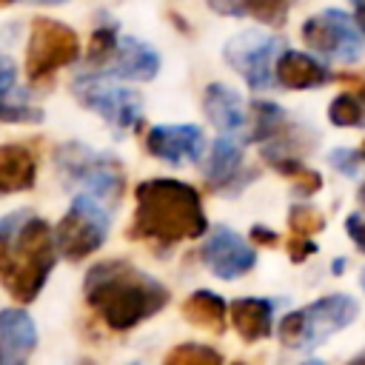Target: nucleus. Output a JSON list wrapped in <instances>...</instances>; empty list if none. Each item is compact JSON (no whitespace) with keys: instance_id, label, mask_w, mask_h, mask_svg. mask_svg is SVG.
<instances>
[{"instance_id":"f257e3e1","label":"nucleus","mask_w":365,"mask_h":365,"mask_svg":"<svg viewBox=\"0 0 365 365\" xmlns=\"http://www.w3.org/2000/svg\"><path fill=\"white\" fill-rule=\"evenodd\" d=\"M88 308L111 328L128 331L168 302V288L125 259H103L88 268L83 279Z\"/></svg>"},{"instance_id":"f03ea898","label":"nucleus","mask_w":365,"mask_h":365,"mask_svg":"<svg viewBox=\"0 0 365 365\" xmlns=\"http://www.w3.org/2000/svg\"><path fill=\"white\" fill-rule=\"evenodd\" d=\"M137 208L131 217L128 237L151 240L160 245H174L182 240H197L208 231L200 191L182 180L151 177L134 191Z\"/></svg>"},{"instance_id":"7ed1b4c3","label":"nucleus","mask_w":365,"mask_h":365,"mask_svg":"<svg viewBox=\"0 0 365 365\" xmlns=\"http://www.w3.org/2000/svg\"><path fill=\"white\" fill-rule=\"evenodd\" d=\"M54 268V237L51 225L40 217L26 220L17 234H11L6 251L0 254L3 288L17 302H34Z\"/></svg>"},{"instance_id":"20e7f679","label":"nucleus","mask_w":365,"mask_h":365,"mask_svg":"<svg viewBox=\"0 0 365 365\" xmlns=\"http://www.w3.org/2000/svg\"><path fill=\"white\" fill-rule=\"evenodd\" d=\"M356 317V302L345 294H328L299 311L285 314V319L279 322L277 334L279 342L285 348H314L322 345L328 336H334L336 331L348 328Z\"/></svg>"},{"instance_id":"39448f33","label":"nucleus","mask_w":365,"mask_h":365,"mask_svg":"<svg viewBox=\"0 0 365 365\" xmlns=\"http://www.w3.org/2000/svg\"><path fill=\"white\" fill-rule=\"evenodd\" d=\"M54 165L66 180V185H80L86 188V194H94L97 200L117 202L123 194L125 174L117 157L111 154L94 151L80 143H68L54 154Z\"/></svg>"},{"instance_id":"423d86ee","label":"nucleus","mask_w":365,"mask_h":365,"mask_svg":"<svg viewBox=\"0 0 365 365\" xmlns=\"http://www.w3.org/2000/svg\"><path fill=\"white\" fill-rule=\"evenodd\" d=\"M106 234H108V211L100 205L94 194H80L63 214L60 225L54 228V248L66 259L80 262L106 242Z\"/></svg>"},{"instance_id":"0eeeda50","label":"nucleus","mask_w":365,"mask_h":365,"mask_svg":"<svg viewBox=\"0 0 365 365\" xmlns=\"http://www.w3.org/2000/svg\"><path fill=\"white\" fill-rule=\"evenodd\" d=\"M80 54V40L77 34L51 17H37L29 31V46H26V77L31 83L48 80L54 71L63 66L74 63Z\"/></svg>"},{"instance_id":"6e6552de","label":"nucleus","mask_w":365,"mask_h":365,"mask_svg":"<svg viewBox=\"0 0 365 365\" xmlns=\"http://www.w3.org/2000/svg\"><path fill=\"white\" fill-rule=\"evenodd\" d=\"M279 51H282L279 37L251 29L231 37L222 48V57L251 88H268L274 80V63Z\"/></svg>"},{"instance_id":"1a4fd4ad","label":"nucleus","mask_w":365,"mask_h":365,"mask_svg":"<svg viewBox=\"0 0 365 365\" xmlns=\"http://www.w3.org/2000/svg\"><path fill=\"white\" fill-rule=\"evenodd\" d=\"M74 97L88 111H97L106 123L117 128H134L140 125L143 114V97L125 86H114L106 77H77L74 80Z\"/></svg>"},{"instance_id":"9d476101","label":"nucleus","mask_w":365,"mask_h":365,"mask_svg":"<svg viewBox=\"0 0 365 365\" xmlns=\"http://www.w3.org/2000/svg\"><path fill=\"white\" fill-rule=\"evenodd\" d=\"M302 40L314 51L339 60L354 63L362 54V37L354 29V20L339 9H325L302 23Z\"/></svg>"},{"instance_id":"9b49d317","label":"nucleus","mask_w":365,"mask_h":365,"mask_svg":"<svg viewBox=\"0 0 365 365\" xmlns=\"http://www.w3.org/2000/svg\"><path fill=\"white\" fill-rule=\"evenodd\" d=\"M200 257L220 279H237L257 265V251L231 228H214Z\"/></svg>"},{"instance_id":"f8f14e48","label":"nucleus","mask_w":365,"mask_h":365,"mask_svg":"<svg viewBox=\"0 0 365 365\" xmlns=\"http://www.w3.org/2000/svg\"><path fill=\"white\" fill-rule=\"evenodd\" d=\"M205 145V137L197 125H157L145 134V148L157 160H165L171 165H182L191 160H200Z\"/></svg>"},{"instance_id":"ddd939ff","label":"nucleus","mask_w":365,"mask_h":365,"mask_svg":"<svg viewBox=\"0 0 365 365\" xmlns=\"http://www.w3.org/2000/svg\"><path fill=\"white\" fill-rule=\"evenodd\" d=\"M37 345V328L23 308L0 311V365H20Z\"/></svg>"},{"instance_id":"4468645a","label":"nucleus","mask_w":365,"mask_h":365,"mask_svg":"<svg viewBox=\"0 0 365 365\" xmlns=\"http://www.w3.org/2000/svg\"><path fill=\"white\" fill-rule=\"evenodd\" d=\"M274 80H277L279 86H285V88L299 91V88H317V86H325V83L331 80V71H328L319 60H314V57H308V54H302V51H291V48H285V51L277 54V63H274Z\"/></svg>"},{"instance_id":"2eb2a0df","label":"nucleus","mask_w":365,"mask_h":365,"mask_svg":"<svg viewBox=\"0 0 365 365\" xmlns=\"http://www.w3.org/2000/svg\"><path fill=\"white\" fill-rule=\"evenodd\" d=\"M111 71L114 77H123V80H134V83H145V80H154L157 71H160V57L157 51L148 46V43H140V40H131V37H123L111 54Z\"/></svg>"},{"instance_id":"dca6fc26","label":"nucleus","mask_w":365,"mask_h":365,"mask_svg":"<svg viewBox=\"0 0 365 365\" xmlns=\"http://www.w3.org/2000/svg\"><path fill=\"white\" fill-rule=\"evenodd\" d=\"M254 177L242 174V151L231 137H220L211 145V154L205 160V180L214 191H231V185H245L242 180Z\"/></svg>"},{"instance_id":"f3484780","label":"nucleus","mask_w":365,"mask_h":365,"mask_svg":"<svg viewBox=\"0 0 365 365\" xmlns=\"http://www.w3.org/2000/svg\"><path fill=\"white\" fill-rule=\"evenodd\" d=\"M37 180V160L29 145H0V197L29 191Z\"/></svg>"},{"instance_id":"a211bd4d","label":"nucleus","mask_w":365,"mask_h":365,"mask_svg":"<svg viewBox=\"0 0 365 365\" xmlns=\"http://www.w3.org/2000/svg\"><path fill=\"white\" fill-rule=\"evenodd\" d=\"M202 108L211 120L214 128H220L222 134H234L245 125V108L242 100L234 88L222 86V83H211L202 94Z\"/></svg>"},{"instance_id":"6ab92c4d","label":"nucleus","mask_w":365,"mask_h":365,"mask_svg":"<svg viewBox=\"0 0 365 365\" xmlns=\"http://www.w3.org/2000/svg\"><path fill=\"white\" fill-rule=\"evenodd\" d=\"M228 314H231L234 331H237L245 342H257V339H265V336L271 334L274 305H271L268 299H259V297L234 299V302L228 305Z\"/></svg>"},{"instance_id":"aec40b11","label":"nucleus","mask_w":365,"mask_h":365,"mask_svg":"<svg viewBox=\"0 0 365 365\" xmlns=\"http://www.w3.org/2000/svg\"><path fill=\"white\" fill-rule=\"evenodd\" d=\"M43 111L17 97V68L0 54V123H40Z\"/></svg>"},{"instance_id":"412c9836","label":"nucleus","mask_w":365,"mask_h":365,"mask_svg":"<svg viewBox=\"0 0 365 365\" xmlns=\"http://www.w3.org/2000/svg\"><path fill=\"white\" fill-rule=\"evenodd\" d=\"M182 317L191 325H197V328H205L211 334H222L225 331V322H228L225 319L228 317V305H225V299L220 294L200 288V291H194L182 302Z\"/></svg>"},{"instance_id":"4be33fe9","label":"nucleus","mask_w":365,"mask_h":365,"mask_svg":"<svg viewBox=\"0 0 365 365\" xmlns=\"http://www.w3.org/2000/svg\"><path fill=\"white\" fill-rule=\"evenodd\" d=\"M262 157L268 160V165H271L277 174L288 177L299 194L311 197V194H317V191L322 188V177H319V171L302 165L299 157H294V154H288V151H274V148H262Z\"/></svg>"},{"instance_id":"5701e85b","label":"nucleus","mask_w":365,"mask_h":365,"mask_svg":"<svg viewBox=\"0 0 365 365\" xmlns=\"http://www.w3.org/2000/svg\"><path fill=\"white\" fill-rule=\"evenodd\" d=\"M288 134V120L285 111L277 103H265V100H254L251 103V131L248 140L254 143H265V140H277Z\"/></svg>"},{"instance_id":"b1692460","label":"nucleus","mask_w":365,"mask_h":365,"mask_svg":"<svg viewBox=\"0 0 365 365\" xmlns=\"http://www.w3.org/2000/svg\"><path fill=\"white\" fill-rule=\"evenodd\" d=\"M328 120L339 128H354L365 123V106L354 91H345L339 97H334V103L328 106Z\"/></svg>"},{"instance_id":"393cba45","label":"nucleus","mask_w":365,"mask_h":365,"mask_svg":"<svg viewBox=\"0 0 365 365\" xmlns=\"http://www.w3.org/2000/svg\"><path fill=\"white\" fill-rule=\"evenodd\" d=\"M222 356L200 342H182L165 354V365H220Z\"/></svg>"},{"instance_id":"a878e982","label":"nucleus","mask_w":365,"mask_h":365,"mask_svg":"<svg viewBox=\"0 0 365 365\" xmlns=\"http://www.w3.org/2000/svg\"><path fill=\"white\" fill-rule=\"evenodd\" d=\"M288 228L297 237H314L325 228V217L314 205H291L288 211Z\"/></svg>"},{"instance_id":"bb28decb","label":"nucleus","mask_w":365,"mask_h":365,"mask_svg":"<svg viewBox=\"0 0 365 365\" xmlns=\"http://www.w3.org/2000/svg\"><path fill=\"white\" fill-rule=\"evenodd\" d=\"M117 43H120L117 29H111V26L97 29V31L91 34V43H88V63H91V66H106V63L111 60Z\"/></svg>"},{"instance_id":"cd10ccee","label":"nucleus","mask_w":365,"mask_h":365,"mask_svg":"<svg viewBox=\"0 0 365 365\" xmlns=\"http://www.w3.org/2000/svg\"><path fill=\"white\" fill-rule=\"evenodd\" d=\"M291 6H294V0H259L254 9V20L265 23V26H282Z\"/></svg>"},{"instance_id":"c85d7f7f","label":"nucleus","mask_w":365,"mask_h":365,"mask_svg":"<svg viewBox=\"0 0 365 365\" xmlns=\"http://www.w3.org/2000/svg\"><path fill=\"white\" fill-rule=\"evenodd\" d=\"M257 3L259 0H208V6L225 17H254Z\"/></svg>"},{"instance_id":"c756f323","label":"nucleus","mask_w":365,"mask_h":365,"mask_svg":"<svg viewBox=\"0 0 365 365\" xmlns=\"http://www.w3.org/2000/svg\"><path fill=\"white\" fill-rule=\"evenodd\" d=\"M328 160H331V165H334L336 171H342L345 177H354V174L359 171V151H354V148H334V151L328 154Z\"/></svg>"},{"instance_id":"7c9ffc66","label":"nucleus","mask_w":365,"mask_h":365,"mask_svg":"<svg viewBox=\"0 0 365 365\" xmlns=\"http://www.w3.org/2000/svg\"><path fill=\"white\" fill-rule=\"evenodd\" d=\"M314 251H317V245H314L308 237H297V234H291V240H288V257H291L294 262L308 259Z\"/></svg>"},{"instance_id":"2f4dec72","label":"nucleus","mask_w":365,"mask_h":365,"mask_svg":"<svg viewBox=\"0 0 365 365\" xmlns=\"http://www.w3.org/2000/svg\"><path fill=\"white\" fill-rule=\"evenodd\" d=\"M345 231H348V237L354 240V245L365 254V220H362L359 214H351V217L345 220Z\"/></svg>"},{"instance_id":"473e14b6","label":"nucleus","mask_w":365,"mask_h":365,"mask_svg":"<svg viewBox=\"0 0 365 365\" xmlns=\"http://www.w3.org/2000/svg\"><path fill=\"white\" fill-rule=\"evenodd\" d=\"M336 80H339L345 88H351V91L362 100V106H365V77H359V74H339Z\"/></svg>"},{"instance_id":"72a5a7b5","label":"nucleus","mask_w":365,"mask_h":365,"mask_svg":"<svg viewBox=\"0 0 365 365\" xmlns=\"http://www.w3.org/2000/svg\"><path fill=\"white\" fill-rule=\"evenodd\" d=\"M251 242H254V245H277L279 237H277L271 228H265V225H254V228H251Z\"/></svg>"},{"instance_id":"f704fd0d","label":"nucleus","mask_w":365,"mask_h":365,"mask_svg":"<svg viewBox=\"0 0 365 365\" xmlns=\"http://www.w3.org/2000/svg\"><path fill=\"white\" fill-rule=\"evenodd\" d=\"M14 225H17V217H6V220L0 222V254H3L6 245H9V240H11V234H14Z\"/></svg>"},{"instance_id":"c9c22d12","label":"nucleus","mask_w":365,"mask_h":365,"mask_svg":"<svg viewBox=\"0 0 365 365\" xmlns=\"http://www.w3.org/2000/svg\"><path fill=\"white\" fill-rule=\"evenodd\" d=\"M354 20H356V29L365 34V0H354Z\"/></svg>"},{"instance_id":"e433bc0d","label":"nucleus","mask_w":365,"mask_h":365,"mask_svg":"<svg viewBox=\"0 0 365 365\" xmlns=\"http://www.w3.org/2000/svg\"><path fill=\"white\" fill-rule=\"evenodd\" d=\"M356 200H359V205H362V208H365V182H362V185H359V191H356Z\"/></svg>"},{"instance_id":"4c0bfd02","label":"nucleus","mask_w":365,"mask_h":365,"mask_svg":"<svg viewBox=\"0 0 365 365\" xmlns=\"http://www.w3.org/2000/svg\"><path fill=\"white\" fill-rule=\"evenodd\" d=\"M342 268H345V259H336V262H334V271H336V274H339V271H342Z\"/></svg>"},{"instance_id":"58836bf2","label":"nucleus","mask_w":365,"mask_h":365,"mask_svg":"<svg viewBox=\"0 0 365 365\" xmlns=\"http://www.w3.org/2000/svg\"><path fill=\"white\" fill-rule=\"evenodd\" d=\"M31 3H63V0H31Z\"/></svg>"},{"instance_id":"ea45409f","label":"nucleus","mask_w":365,"mask_h":365,"mask_svg":"<svg viewBox=\"0 0 365 365\" xmlns=\"http://www.w3.org/2000/svg\"><path fill=\"white\" fill-rule=\"evenodd\" d=\"M14 0H0V9H6V6H11Z\"/></svg>"},{"instance_id":"a19ab883","label":"nucleus","mask_w":365,"mask_h":365,"mask_svg":"<svg viewBox=\"0 0 365 365\" xmlns=\"http://www.w3.org/2000/svg\"><path fill=\"white\" fill-rule=\"evenodd\" d=\"M359 282H362V288H365V268H362V277H359Z\"/></svg>"},{"instance_id":"79ce46f5","label":"nucleus","mask_w":365,"mask_h":365,"mask_svg":"<svg viewBox=\"0 0 365 365\" xmlns=\"http://www.w3.org/2000/svg\"><path fill=\"white\" fill-rule=\"evenodd\" d=\"M359 157H362V160H365V143H362V148H359Z\"/></svg>"}]
</instances>
